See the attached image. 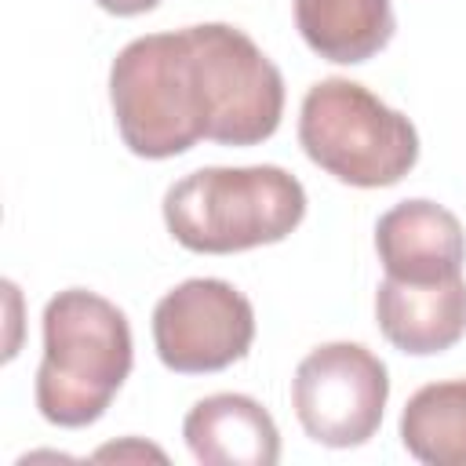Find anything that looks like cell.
Returning <instances> with one entry per match:
<instances>
[{
	"instance_id": "obj_5",
	"label": "cell",
	"mask_w": 466,
	"mask_h": 466,
	"mask_svg": "<svg viewBox=\"0 0 466 466\" xmlns=\"http://www.w3.org/2000/svg\"><path fill=\"white\" fill-rule=\"evenodd\" d=\"M390 400L386 364L360 342H324L309 350L291 379V404L309 441L324 448H360L375 437Z\"/></svg>"
},
{
	"instance_id": "obj_3",
	"label": "cell",
	"mask_w": 466,
	"mask_h": 466,
	"mask_svg": "<svg viewBox=\"0 0 466 466\" xmlns=\"http://www.w3.org/2000/svg\"><path fill=\"white\" fill-rule=\"evenodd\" d=\"M306 215L302 182L277 164L200 167L164 193L167 233L197 255H233L277 244Z\"/></svg>"
},
{
	"instance_id": "obj_4",
	"label": "cell",
	"mask_w": 466,
	"mask_h": 466,
	"mask_svg": "<svg viewBox=\"0 0 466 466\" xmlns=\"http://www.w3.org/2000/svg\"><path fill=\"white\" fill-rule=\"evenodd\" d=\"M299 142L320 171L357 189L397 186L419 160L415 124L346 76H328L306 91Z\"/></svg>"
},
{
	"instance_id": "obj_10",
	"label": "cell",
	"mask_w": 466,
	"mask_h": 466,
	"mask_svg": "<svg viewBox=\"0 0 466 466\" xmlns=\"http://www.w3.org/2000/svg\"><path fill=\"white\" fill-rule=\"evenodd\" d=\"M295 25L313 55L360 66L393 40L397 18L390 0H295Z\"/></svg>"
},
{
	"instance_id": "obj_13",
	"label": "cell",
	"mask_w": 466,
	"mask_h": 466,
	"mask_svg": "<svg viewBox=\"0 0 466 466\" xmlns=\"http://www.w3.org/2000/svg\"><path fill=\"white\" fill-rule=\"evenodd\" d=\"M102 11H109V15H116V18H131V15H146V11H153L160 0H95Z\"/></svg>"
},
{
	"instance_id": "obj_2",
	"label": "cell",
	"mask_w": 466,
	"mask_h": 466,
	"mask_svg": "<svg viewBox=\"0 0 466 466\" xmlns=\"http://www.w3.org/2000/svg\"><path fill=\"white\" fill-rule=\"evenodd\" d=\"M131 360V324L120 306L87 288L58 291L44 306V360L33 386L40 415L66 430L98 422Z\"/></svg>"
},
{
	"instance_id": "obj_12",
	"label": "cell",
	"mask_w": 466,
	"mask_h": 466,
	"mask_svg": "<svg viewBox=\"0 0 466 466\" xmlns=\"http://www.w3.org/2000/svg\"><path fill=\"white\" fill-rule=\"evenodd\" d=\"M127 455H138V459H160V462H164V451H160V448H149V444H138V441L109 444V448H98V451H95V459H127Z\"/></svg>"
},
{
	"instance_id": "obj_1",
	"label": "cell",
	"mask_w": 466,
	"mask_h": 466,
	"mask_svg": "<svg viewBox=\"0 0 466 466\" xmlns=\"http://www.w3.org/2000/svg\"><path fill=\"white\" fill-rule=\"evenodd\" d=\"M116 131L135 157L167 160L200 138L258 146L280 127L284 76L237 25L149 33L109 66Z\"/></svg>"
},
{
	"instance_id": "obj_6",
	"label": "cell",
	"mask_w": 466,
	"mask_h": 466,
	"mask_svg": "<svg viewBox=\"0 0 466 466\" xmlns=\"http://www.w3.org/2000/svg\"><path fill=\"white\" fill-rule=\"evenodd\" d=\"M255 339L251 302L218 277H193L171 288L153 309V346L178 375L222 371L248 357Z\"/></svg>"
},
{
	"instance_id": "obj_11",
	"label": "cell",
	"mask_w": 466,
	"mask_h": 466,
	"mask_svg": "<svg viewBox=\"0 0 466 466\" xmlns=\"http://www.w3.org/2000/svg\"><path fill=\"white\" fill-rule=\"evenodd\" d=\"M400 444L426 466H466V379L415 390L400 411Z\"/></svg>"
},
{
	"instance_id": "obj_8",
	"label": "cell",
	"mask_w": 466,
	"mask_h": 466,
	"mask_svg": "<svg viewBox=\"0 0 466 466\" xmlns=\"http://www.w3.org/2000/svg\"><path fill=\"white\" fill-rule=\"evenodd\" d=\"M375 320L386 342L400 353H444L466 335V280L408 284L386 277L375 291Z\"/></svg>"
},
{
	"instance_id": "obj_9",
	"label": "cell",
	"mask_w": 466,
	"mask_h": 466,
	"mask_svg": "<svg viewBox=\"0 0 466 466\" xmlns=\"http://www.w3.org/2000/svg\"><path fill=\"white\" fill-rule=\"evenodd\" d=\"M186 448L204 466H273L280 433L273 415L248 393H211L182 419Z\"/></svg>"
},
{
	"instance_id": "obj_7",
	"label": "cell",
	"mask_w": 466,
	"mask_h": 466,
	"mask_svg": "<svg viewBox=\"0 0 466 466\" xmlns=\"http://www.w3.org/2000/svg\"><path fill=\"white\" fill-rule=\"evenodd\" d=\"M375 251L393 280L437 284L462 277V222L433 200H400L375 222Z\"/></svg>"
}]
</instances>
